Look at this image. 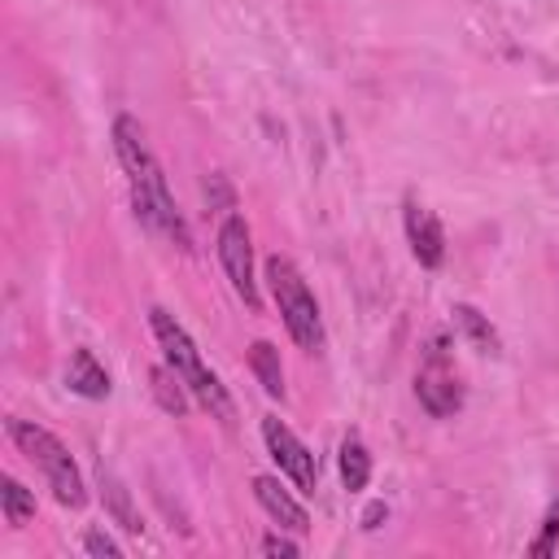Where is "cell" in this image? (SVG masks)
Instances as JSON below:
<instances>
[{
  "label": "cell",
  "instance_id": "cell-1",
  "mask_svg": "<svg viewBox=\"0 0 559 559\" xmlns=\"http://www.w3.org/2000/svg\"><path fill=\"white\" fill-rule=\"evenodd\" d=\"M114 153H118V162H122V170H127V179H131V201H135L140 223L153 227V231H162V236L175 240L179 249H192L188 223H183V214L175 210V197H170V188H166V175H162L157 157L148 153L140 122L127 118V114L114 118Z\"/></svg>",
  "mask_w": 559,
  "mask_h": 559
},
{
  "label": "cell",
  "instance_id": "cell-2",
  "mask_svg": "<svg viewBox=\"0 0 559 559\" xmlns=\"http://www.w3.org/2000/svg\"><path fill=\"white\" fill-rule=\"evenodd\" d=\"M148 323H153V336H157V345H162V354H166V362L179 371V380L188 384V393L214 415V419H223V424H231L236 419V406H231V397H227V389H223V380L205 367V358H201V349L192 345V336L183 332V323L175 319V314H166L162 306H153L148 310Z\"/></svg>",
  "mask_w": 559,
  "mask_h": 559
},
{
  "label": "cell",
  "instance_id": "cell-3",
  "mask_svg": "<svg viewBox=\"0 0 559 559\" xmlns=\"http://www.w3.org/2000/svg\"><path fill=\"white\" fill-rule=\"evenodd\" d=\"M9 437H13L17 450L44 472V480H48V489H52V498H57L61 507L79 511V507L87 502V489H83V476H79L70 450H66L48 428H39V424H31V419H9Z\"/></svg>",
  "mask_w": 559,
  "mask_h": 559
},
{
  "label": "cell",
  "instance_id": "cell-4",
  "mask_svg": "<svg viewBox=\"0 0 559 559\" xmlns=\"http://www.w3.org/2000/svg\"><path fill=\"white\" fill-rule=\"evenodd\" d=\"M266 280H271V297L280 306V319L288 328V336L306 349V354H319L323 349V319H319V301L314 293L306 288L301 271L288 262V258H271L266 262Z\"/></svg>",
  "mask_w": 559,
  "mask_h": 559
},
{
  "label": "cell",
  "instance_id": "cell-5",
  "mask_svg": "<svg viewBox=\"0 0 559 559\" xmlns=\"http://www.w3.org/2000/svg\"><path fill=\"white\" fill-rule=\"evenodd\" d=\"M415 397L432 419H445V415H454L463 406V384H459V371L450 367L441 341L428 345V358H424V367L415 376Z\"/></svg>",
  "mask_w": 559,
  "mask_h": 559
},
{
  "label": "cell",
  "instance_id": "cell-6",
  "mask_svg": "<svg viewBox=\"0 0 559 559\" xmlns=\"http://www.w3.org/2000/svg\"><path fill=\"white\" fill-rule=\"evenodd\" d=\"M218 262L236 288V297L258 310V284H253V240H249V227L240 214H227L223 227H218Z\"/></svg>",
  "mask_w": 559,
  "mask_h": 559
},
{
  "label": "cell",
  "instance_id": "cell-7",
  "mask_svg": "<svg viewBox=\"0 0 559 559\" xmlns=\"http://www.w3.org/2000/svg\"><path fill=\"white\" fill-rule=\"evenodd\" d=\"M262 441H266L275 467H280L301 493H314V485H319V463H314V454L293 437V428H284L275 415H266V419H262Z\"/></svg>",
  "mask_w": 559,
  "mask_h": 559
},
{
  "label": "cell",
  "instance_id": "cell-8",
  "mask_svg": "<svg viewBox=\"0 0 559 559\" xmlns=\"http://www.w3.org/2000/svg\"><path fill=\"white\" fill-rule=\"evenodd\" d=\"M406 245H411V253H415V262L419 266H441V258H445V231H441V223H437V214L432 210H424L419 201H406Z\"/></svg>",
  "mask_w": 559,
  "mask_h": 559
},
{
  "label": "cell",
  "instance_id": "cell-9",
  "mask_svg": "<svg viewBox=\"0 0 559 559\" xmlns=\"http://www.w3.org/2000/svg\"><path fill=\"white\" fill-rule=\"evenodd\" d=\"M253 498L262 502V511H266L280 528H288V533H306V528H310L306 507H301L275 476H253Z\"/></svg>",
  "mask_w": 559,
  "mask_h": 559
},
{
  "label": "cell",
  "instance_id": "cell-10",
  "mask_svg": "<svg viewBox=\"0 0 559 559\" xmlns=\"http://www.w3.org/2000/svg\"><path fill=\"white\" fill-rule=\"evenodd\" d=\"M66 384H70V393L92 397V402L109 397V371L96 362L92 349H74V354H70V362H66Z\"/></svg>",
  "mask_w": 559,
  "mask_h": 559
},
{
  "label": "cell",
  "instance_id": "cell-11",
  "mask_svg": "<svg viewBox=\"0 0 559 559\" xmlns=\"http://www.w3.org/2000/svg\"><path fill=\"white\" fill-rule=\"evenodd\" d=\"M148 389H153V397H157V406H162L166 415H183V411H188V384L179 380V371H175L170 362L148 371Z\"/></svg>",
  "mask_w": 559,
  "mask_h": 559
},
{
  "label": "cell",
  "instance_id": "cell-12",
  "mask_svg": "<svg viewBox=\"0 0 559 559\" xmlns=\"http://www.w3.org/2000/svg\"><path fill=\"white\" fill-rule=\"evenodd\" d=\"M100 498H105V511L114 515V524H122L127 533H140V528H144V524H140V511L131 507L127 485H122L114 472H100Z\"/></svg>",
  "mask_w": 559,
  "mask_h": 559
},
{
  "label": "cell",
  "instance_id": "cell-13",
  "mask_svg": "<svg viewBox=\"0 0 559 559\" xmlns=\"http://www.w3.org/2000/svg\"><path fill=\"white\" fill-rule=\"evenodd\" d=\"M249 367L258 376V384L271 393V397H284V367H280V349L271 341H253L249 349Z\"/></svg>",
  "mask_w": 559,
  "mask_h": 559
},
{
  "label": "cell",
  "instance_id": "cell-14",
  "mask_svg": "<svg viewBox=\"0 0 559 559\" xmlns=\"http://www.w3.org/2000/svg\"><path fill=\"white\" fill-rule=\"evenodd\" d=\"M341 480H345L349 493L367 489V480H371V454H367V445L358 437L341 441Z\"/></svg>",
  "mask_w": 559,
  "mask_h": 559
},
{
  "label": "cell",
  "instance_id": "cell-15",
  "mask_svg": "<svg viewBox=\"0 0 559 559\" xmlns=\"http://www.w3.org/2000/svg\"><path fill=\"white\" fill-rule=\"evenodd\" d=\"M454 323H459V332H463L480 354H498V332L489 328V319H485L476 306H454Z\"/></svg>",
  "mask_w": 559,
  "mask_h": 559
},
{
  "label": "cell",
  "instance_id": "cell-16",
  "mask_svg": "<svg viewBox=\"0 0 559 559\" xmlns=\"http://www.w3.org/2000/svg\"><path fill=\"white\" fill-rule=\"evenodd\" d=\"M0 507H4V520H9L13 528H22L26 520H35V498H31L13 476L0 480Z\"/></svg>",
  "mask_w": 559,
  "mask_h": 559
},
{
  "label": "cell",
  "instance_id": "cell-17",
  "mask_svg": "<svg viewBox=\"0 0 559 559\" xmlns=\"http://www.w3.org/2000/svg\"><path fill=\"white\" fill-rule=\"evenodd\" d=\"M555 542H559V502L546 511V520H542V533L528 542V555H533V559H546V555H555Z\"/></svg>",
  "mask_w": 559,
  "mask_h": 559
},
{
  "label": "cell",
  "instance_id": "cell-18",
  "mask_svg": "<svg viewBox=\"0 0 559 559\" xmlns=\"http://www.w3.org/2000/svg\"><path fill=\"white\" fill-rule=\"evenodd\" d=\"M83 550L96 555V559H122V546H118L109 533H100V528H92V533L83 537Z\"/></svg>",
  "mask_w": 559,
  "mask_h": 559
},
{
  "label": "cell",
  "instance_id": "cell-19",
  "mask_svg": "<svg viewBox=\"0 0 559 559\" xmlns=\"http://www.w3.org/2000/svg\"><path fill=\"white\" fill-rule=\"evenodd\" d=\"M262 555H280V559H297V542H288V537H280V533H271V537H262Z\"/></svg>",
  "mask_w": 559,
  "mask_h": 559
},
{
  "label": "cell",
  "instance_id": "cell-20",
  "mask_svg": "<svg viewBox=\"0 0 559 559\" xmlns=\"http://www.w3.org/2000/svg\"><path fill=\"white\" fill-rule=\"evenodd\" d=\"M384 515H389V507H384V502H371V507L362 511V528H367V533H371V528H380V520H384Z\"/></svg>",
  "mask_w": 559,
  "mask_h": 559
}]
</instances>
